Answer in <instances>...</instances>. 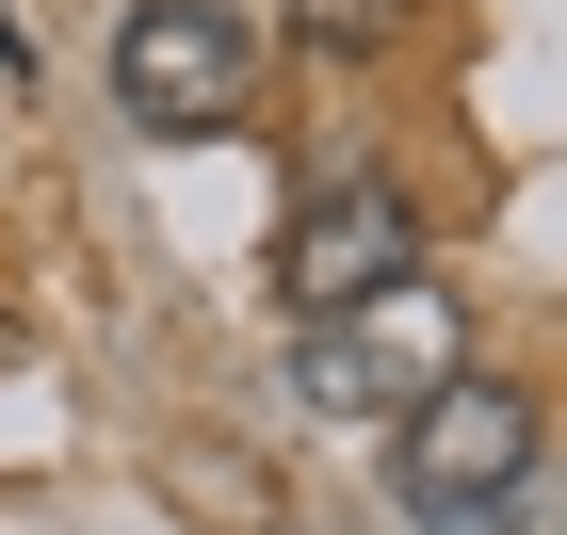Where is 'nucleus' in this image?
Instances as JSON below:
<instances>
[{
  "instance_id": "f257e3e1",
  "label": "nucleus",
  "mask_w": 567,
  "mask_h": 535,
  "mask_svg": "<svg viewBox=\"0 0 567 535\" xmlns=\"http://www.w3.org/2000/svg\"><path fill=\"white\" fill-rule=\"evenodd\" d=\"M535 471H551V422H535V390H503V373H454V390H422L390 422V503L422 535H519Z\"/></svg>"
},
{
  "instance_id": "f03ea898",
  "label": "nucleus",
  "mask_w": 567,
  "mask_h": 535,
  "mask_svg": "<svg viewBox=\"0 0 567 535\" xmlns=\"http://www.w3.org/2000/svg\"><path fill=\"white\" fill-rule=\"evenodd\" d=\"M454 373H471V309L437 276H405V292H373L341 325H292V405H341V422H405Z\"/></svg>"
},
{
  "instance_id": "7ed1b4c3",
  "label": "nucleus",
  "mask_w": 567,
  "mask_h": 535,
  "mask_svg": "<svg viewBox=\"0 0 567 535\" xmlns=\"http://www.w3.org/2000/svg\"><path fill=\"white\" fill-rule=\"evenodd\" d=\"M114 97H131V131H227L260 97V17L244 0H131Z\"/></svg>"
},
{
  "instance_id": "20e7f679",
  "label": "nucleus",
  "mask_w": 567,
  "mask_h": 535,
  "mask_svg": "<svg viewBox=\"0 0 567 535\" xmlns=\"http://www.w3.org/2000/svg\"><path fill=\"white\" fill-rule=\"evenodd\" d=\"M422 276V195L405 178H324L292 212V325H341V309H373V292H405Z\"/></svg>"
}]
</instances>
